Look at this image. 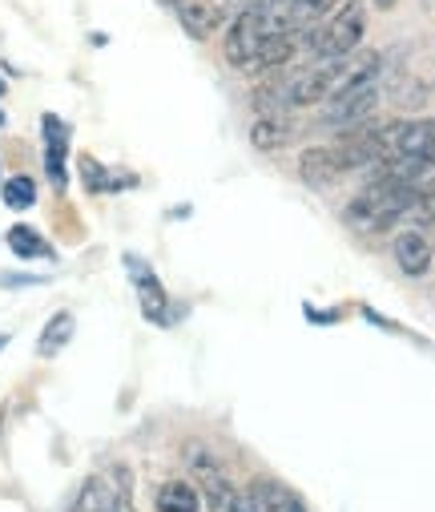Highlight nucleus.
I'll list each match as a JSON object with an SVG mask.
<instances>
[{"instance_id": "obj_5", "label": "nucleus", "mask_w": 435, "mask_h": 512, "mask_svg": "<svg viewBox=\"0 0 435 512\" xmlns=\"http://www.w3.org/2000/svg\"><path fill=\"white\" fill-rule=\"evenodd\" d=\"M73 512H133V500L129 488H117L105 476H89L73 500Z\"/></svg>"}, {"instance_id": "obj_17", "label": "nucleus", "mask_w": 435, "mask_h": 512, "mask_svg": "<svg viewBox=\"0 0 435 512\" xmlns=\"http://www.w3.org/2000/svg\"><path fill=\"white\" fill-rule=\"evenodd\" d=\"M242 512H254V508H250V500H242Z\"/></svg>"}, {"instance_id": "obj_9", "label": "nucleus", "mask_w": 435, "mask_h": 512, "mask_svg": "<svg viewBox=\"0 0 435 512\" xmlns=\"http://www.w3.org/2000/svg\"><path fill=\"white\" fill-rule=\"evenodd\" d=\"M45 170L53 178V186H65V154H69V130H65V121L45 113Z\"/></svg>"}, {"instance_id": "obj_14", "label": "nucleus", "mask_w": 435, "mask_h": 512, "mask_svg": "<svg viewBox=\"0 0 435 512\" xmlns=\"http://www.w3.org/2000/svg\"><path fill=\"white\" fill-rule=\"evenodd\" d=\"M407 226H415V230L435 226V182L431 186H415V198H411V210H407Z\"/></svg>"}, {"instance_id": "obj_4", "label": "nucleus", "mask_w": 435, "mask_h": 512, "mask_svg": "<svg viewBox=\"0 0 435 512\" xmlns=\"http://www.w3.org/2000/svg\"><path fill=\"white\" fill-rule=\"evenodd\" d=\"M182 29L194 37V41H206L214 37L230 17H238L246 9V0H170Z\"/></svg>"}, {"instance_id": "obj_2", "label": "nucleus", "mask_w": 435, "mask_h": 512, "mask_svg": "<svg viewBox=\"0 0 435 512\" xmlns=\"http://www.w3.org/2000/svg\"><path fill=\"white\" fill-rule=\"evenodd\" d=\"M419 182H399V178H367V186L347 202L343 218L359 234H383L407 222L411 198Z\"/></svg>"}, {"instance_id": "obj_3", "label": "nucleus", "mask_w": 435, "mask_h": 512, "mask_svg": "<svg viewBox=\"0 0 435 512\" xmlns=\"http://www.w3.org/2000/svg\"><path fill=\"white\" fill-rule=\"evenodd\" d=\"M363 33H367L363 0H343L331 17H323L303 33V53L311 61H343L363 45Z\"/></svg>"}, {"instance_id": "obj_12", "label": "nucleus", "mask_w": 435, "mask_h": 512, "mask_svg": "<svg viewBox=\"0 0 435 512\" xmlns=\"http://www.w3.org/2000/svg\"><path fill=\"white\" fill-rule=\"evenodd\" d=\"M198 508H202V500L190 480H170L158 488V512H198Z\"/></svg>"}, {"instance_id": "obj_11", "label": "nucleus", "mask_w": 435, "mask_h": 512, "mask_svg": "<svg viewBox=\"0 0 435 512\" xmlns=\"http://www.w3.org/2000/svg\"><path fill=\"white\" fill-rule=\"evenodd\" d=\"M73 327H77L73 311H57V315L45 323L41 339H37V355H41V359H53V355H61V351H65V343L73 339Z\"/></svg>"}, {"instance_id": "obj_15", "label": "nucleus", "mask_w": 435, "mask_h": 512, "mask_svg": "<svg viewBox=\"0 0 435 512\" xmlns=\"http://www.w3.org/2000/svg\"><path fill=\"white\" fill-rule=\"evenodd\" d=\"M33 202H37V182H33V178L17 174V178L5 182V206H13V210H29Z\"/></svg>"}, {"instance_id": "obj_13", "label": "nucleus", "mask_w": 435, "mask_h": 512, "mask_svg": "<svg viewBox=\"0 0 435 512\" xmlns=\"http://www.w3.org/2000/svg\"><path fill=\"white\" fill-rule=\"evenodd\" d=\"M9 250L17 254V259H45V254H53L49 242L41 238V230H33V226H25V222L9 230Z\"/></svg>"}, {"instance_id": "obj_10", "label": "nucleus", "mask_w": 435, "mask_h": 512, "mask_svg": "<svg viewBox=\"0 0 435 512\" xmlns=\"http://www.w3.org/2000/svg\"><path fill=\"white\" fill-rule=\"evenodd\" d=\"M290 138H295V125H290L282 113H258V121H254V130H250V142L258 146V150H282Z\"/></svg>"}, {"instance_id": "obj_6", "label": "nucleus", "mask_w": 435, "mask_h": 512, "mask_svg": "<svg viewBox=\"0 0 435 512\" xmlns=\"http://www.w3.org/2000/svg\"><path fill=\"white\" fill-rule=\"evenodd\" d=\"M129 275H133V283H137V299H141V311H145V319L150 323H158V327H166L170 323V299H166V291H162V283H158V275L145 267L141 259H133L129 254Z\"/></svg>"}, {"instance_id": "obj_16", "label": "nucleus", "mask_w": 435, "mask_h": 512, "mask_svg": "<svg viewBox=\"0 0 435 512\" xmlns=\"http://www.w3.org/2000/svg\"><path fill=\"white\" fill-rule=\"evenodd\" d=\"M81 178H85V186H89L93 194H101V190H113V186H117V182H113V178H109L93 158H81Z\"/></svg>"}, {"instance_id": "obj_7", "label": "nucleus", "mask_w": 435, "mask_h": 512, "mask_svg": "<svg viewBox=\"0 0 435 512\" xmlns=\"http://www.w3.org/2000/svg\"><path fill=\"white\" fill-rule=\"evenodd\" d=\"M395 263H399V271L411 275V279L427 275L431 263H435V246H431V238H427L423 230H415V226L399 230V234H395Z\"/></svg>"}, {"instance_id": "obj_1", "label": "nucleus", "mask_w": 435, "mask_h": 512, "mask_svg": "<svg viewBox=\"0 0 435 512\" xmlns=\"http://www.w3.org/2000/svg\"><path fill=\"white\" fill-rule=\"evenodd\" d=\"M299 29V0H246V9L230 21V33H226V61L242 73H250L258 49L270 41V37H282V33H295Z\"/></svg>"}, {"instance_id": "obj_8", "label": "nucleus", "mask_w": 435, "mask_h": 512, "mask_svg": "<svg viewBox=\"0 0 435 512\" xmlns=\"http://www.w3.org/2000/svg\"><path fill=\"white\" fill-rule=\"evenodd\" d=\"M250 508L254 512H311L307 500L295 492V488H286L282 480H258L250 492H246Z\"/></svg>"}]
</instances>
